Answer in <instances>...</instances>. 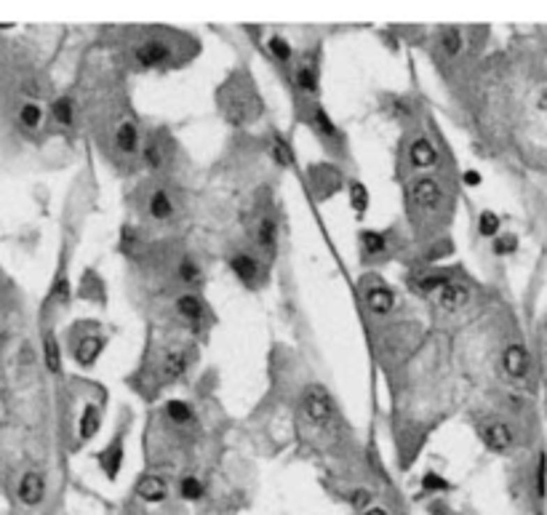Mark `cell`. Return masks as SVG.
Instances as JSON below:
<instances>
[{"label": "cell", "mask_w": 547, "mask_h": 515, "mask_svg": "<svg viewBox=\"0 0 547 515\" xmlns=\"http://www.w3.org/2000/svg\"><path fill=\"white\" fill-rule=\"evenodd\" d=\"M51 112H54V121L61 123V126H70L73 123V115H75V110H73V99L70 96H61L54 102L51 107Z\"/></svg>", "instance_id": "cell-33"}, {"label": "cell", "mask_w": 547, "mask_h": 515, "mask_svg": "<svg viewBox=\"0 0 547 515\" xmlns=\"http://www.w3.org/2000/svg\"><path fill=\"white\" fill-rule=\"evenodd\" d=\"M518 248V238L516 235H500L497 241H494V251L500 254V257H507V254H513Z\"/></svg>", "instance_id": "cell-38"}, {"label": "cell", "mask_w": 547, "mask_h": 515, "mask_svg": "<svg viewBox=\"0 0 547 515\" xmlns=\"http://www.w3.org/2000/svg\"><path fill=\"white\" fill-rule=\"evenodd\" d=\"M43 497H46V481H43V475L40 472H24L22 481H19V500H22V505L35 507V505L43 502Z\"/></svg>", "instance_id": "cell-18"}, {"label": "cell", "mask_w": 547, "mask_h": 515, "mask_svg": "<svg viewBox=\"0 0 547 515\" xmlns=\"http://www.w3.org/2000/svg\"><path fill=\"white\" fill-rule=\"evenodd\" d=\"M193 364V355L187 345H168L163 352H160V361H158V374L163 382H177L187 374V368Z\"/></svg>", "instance_id": "cell-9"}, {"label": "cell", "mask_w": 547, "mask_h": 515, "mask_svg": "<svg viewBox=\"0 0 547 515\" xmlns=\"http://www.w3.org/2000/svg\"><path fill=\"white\" fill-rule=\"evenodd\" d=\"M134 494H137L142 502H147V505H158V502H163L168 497V484L163 475H142L134 486Z\"/></svg>", "instance_id": "cell-16"}, {"label": "cell", "mask_w": 547, "mask_h": 515, "mask_svg": "<svg viewBox=\"0 0 547 515\" xmlns=\"http://www.w3.org/2000/svg\"><path fill=\"white\" fill-rule=\"evenodd\" d=\"M350 203H352V209L358 214H364L368 209V190H366V184L361 182L350 184Z\"/></svg>", "instance_id": "cell-35"}, {"label": "cell", "mask_w": 547, "mask_h": 515, "mask_svg": "<svg viewBox=\"0 0 547 515\" xmlns=\"http://www.w3.org/2000/svg\"><path fill=\"white\" fill-rule=\"evenodd\" d=\"M478 232H481L484 238H494V235L500 232V216L494 211H484L481 214V219H478Z\"/></svg>", "instance_id": "cell-36"}, {"label": "cell", "mask_w": 547, "mask_h": 515, "mask_svg": "<svg viewBox=\"0 0 547 515\" xmlns=\"http://www.w3.org/2000/svg\"><path fill=\"white\" fill-rule=\"evenodd\" d=\"M446 190L443 182L433 174L414 177L406 187V214H409L411 227L417 232L435 227L441 222L443 209H446Z\"/></svg>", "instance_id": "cell-1"}, {"label": "cell", "mask_w": 547, "mask_h": 515, "mask_svg": "<svg viewBox=\"0 0 547 515\" xmlns=\"http://www.w3.org/2000/svg\"><path fill=\"white\" fill-rule=\"evenodd\" d=\"M435 302L441 304L443 310H462L465 304L470 302V288L459 281H449L446 286L435 294Z\"/></svg>", "instance_id": "cell-20"}, {"label": "cell", "mask_w": 547, "mask_h": 515, "mask_svg": "<svg viewBox=\"0 0 547 515\" xmlns=\"http://www.w3.org/2000/svg\"><path fill=\"white\" fill-rule=\"evenodd\" d=\"M438 48H443L449 57H456L465 48V35H462V30L446 27V30L438 32Z\"/></svg>", "instance_id": "cell-27"}, {"label": "cell", "mask_w": 547, "mask_h": 515, "mask_svg": "<svg viewBox=\"0 0 547 515\" xmlns=\"http://www.w3.org/2000/svg\"><path fill=\"white\" fill-rule=\"evenodd\" d=\"M251 241L264 259H275L278 254V219L273 211H259L251 222Z\"/></svg>", "instance_id": "cell-6"}, {"label": "cell", "mask_w": 547, "mask_h": 515, "mask_svg": "<svg viewBox=\"0 0 547 515\" xmlns=\"http://www.w3.org/2000/svg\"><path fill=\"white\" fill-rule=\"evenodd\" d=\"M200 278H203V275H200L198 262L193 257H184L182 262H179V281L187 283V286H198Z\"/></svg>", "instance_id": "cell-32"}, {"label": "cell", "mask_w": 547, "mask_h": 515, "mask_svg": "<svg viewBox=\"0 0 547 515\" xmlns=\"http://www.w3.org/2000/svg\"><path fill=\"white\" fill-rule=\"evenodd\" d=\"M449 283V278H443V275H435V273H427V275H419V278H414V286L419 288L422 294L427 297H435L443 286Z\"/></svg>", "instance_id": "cell-30"}, {"label": "cell", "mask_w": 547, "mask_h": 515, "mask_svg": "<svg viewBox=\"0 0 547 515\" xmlns=\"http://www.w3.org/2000/svg\"><path fill=\"white\" fill-rule=\"evenodd\" d=\"M425 488H449V484L441 481L435 472H430V475H425Z\"/></svg>", "instance_id": "cell-41"}, {"label": "cell", "mask_w": 547, "mask_h": 515, "mask_svg": "<svg viewBox=\"0 0 547 515\" xmlns=\"http://www.w3.org/2000/svg\"><path fill=\"white\" fill-rule=\"evenodd\" d=\"M230 270L246 286H259L264 281V262L259 259V254H251V251H235L230 257Z\"/></svg>", "instance_id": "cell-12"}, {"label": "cell", "mask_w": 547, "mask_h": 515, "mask_svg": "<svg viewBox=\"0 0 547 515\" xmlns=\"http://www.w3.org/2000/svg\"><path fill=\"white\" fill-rule=\"evenodd\" d=\"M40 118H43V110L38 105H32V102L22 105V110H19V121L24 123L27 128H38V126H40Z\"/></svg>", "instance_id": "cell-37"}, {"label": "cell", "mask_w": 547, "mask_h": 515, "mask_svg": "<svg viewBox=\"0 0 547 515\" xmlns=\"http://www.w3.org/2000/svg\"><path fill=\"white\" fill-rule=\"evenodd\" d=\"M409 163L414 168H433L438 163V147L427 137H417L409 144Z\"/></svg>", "instance_id": "cell-19"}, {"label": "cell", "mask_w": 547, "mask_h": 515, "mask_svg": "<svg viewBox=\"0 0 547 515\" xmlns=\"http://www.w3.org/2000/svg\"><path fill=\"white\" fill-rule=\"evenodd\" d=\"M222 110L232 126H243L248 121H257L262 102H259L257 86L246 75H235L227 86L222 89Z\"/></svg>", "instance_id": "cell-2"}, {"label": "cell", "mask_w": 547, "mask_h": 515, "mask_svg": "<svg viewBox=\"0 0 547 515\" xmlns=\"http://www.w3.org/2000/svg\"><path fill=\"white\" fill-rule=\"evenodd\" d=\"M270 158H273L278 166H286V168H289L291 163H294V158H291L289 142L280 137L278 131H273V134H270Z\"/></svg>", "instance_id": "cell-28"}, {"label": "cell", "mask_w": 547, "mask_h": 515, "mask_svg": "<svg viewBox=\"0 0 547 515\" xmlns=\"http://www.w3.org/2000/svg\"><path fill=\"white\" fill-rule=\"evenodd\" d=\"M147 214L155 222H171L177 216V197L168 187H155L147 195Z\"/></svg>", "instance_id": "cell-15"}, {"label": "cell", "mask_w": 547, "mask_h": 515, "mask_svg": "<svg viewBox=\"0 0 547 515\" xmlns=\"http://www.w3.org/2000/svg\"><path fill=\"white\" fill-rule=\"evenodd\" d=\"M500 366L510 382H526L529 374H532V355L520 342H510L502 350Z\"/></svg>", "instance_id": "cell-7"}, {"label": "cell", "mask_w": 547, "mask_h": 515, "mask_svg": "<svg viewBox=\"0 0 547 515\" xmlns=\"http://www.w3.org/2000/svg\"><path fill=\"white\" fill-rule=\"evenodd\" d=\"M364 302L374 315H390L396 310V291L390 286H384V281L380 278H366L364 281Z\"/></svg>", "instance_id": "cell-10"}, {"label": "cell", "mask_w": 547, "mask_h": 515, "mask_svg": "<svg viewBox=\"0 0 547 515\" xmlns=\"http://www.w3.org/2000/svg\"><path fill=\"white\" fill-rule=\"evenodd\" d=\"M387 251H390V241L384 232H374V230L361 232V254L366 262H377V259L387 257Z\"/></svg>", "instance_id": "cell-22"}, {"label": "cell", "mask_w": 547, "mask_h": 515, "mask_svg": "<svg viewBox=\"0 0 547 515\" xmlns=\"http://www.w3.org/2000/svg\"><path fill=\"white\" fill-rule=\"evenodd\" d=\"M364 515H390V513H387V507H368Z\"/></svg>", "instance_id": "cell-44"}, {"label": "cell", "mask_w": 547, "mask_h": 515, "mask_svg": "<svg viewBox=\"0 0 547 515\" xmlns=\"http://www.w3.org/2000/svg\"><path fill=\"white\" fill-rule=\"evenodd\" d=\"M302 110H304V121H307V126L315 131V137L323 142V147L345 158L347 142H345V134L339 131V126L331 121V115H329L318 102H302Z\"/></svg>", "instance_id": "cell-3"}, {"label": "cell", "mask_w": 547, "mask_h": 515, "mask_svg": "<svg viewBox=\"0 0 547 515\" xmlns=\"http://www.w3.org/2000/svg\"><path fill=\"white\" fill-rule=\"evenodd\" d=\"M43 352H46V366L51 374H59L61 371V355H59V342L54 334H46L43 339Z\"/></svg>", "instance_id": "cell-31"}, {"label": "cell", "mask_w": 547, "mask_h": 515, "mask_svg": "<svg viewBox=\"0 0 547 515\" xmlns=\"http://www.w3.org/2000/svg\"><path fill=\"white\" fill-rule=\"evenodd\" d=\"M368 502H371V491H366V488H358V491H352V505H355V507H361V510H368Z\"/></svg>", "instance_id": "cell-40"}, {"label": "cell", "mask_w": 547, "mask_h": 515, "mask_svg": "<svg viewBox=\"0 0 547 515\" xmlns=\"http://www.w3.org/2000/svg\"><path fill=\"white\" fill-rule=\"evenodd\" d=\"M99 427H102V411H99V406L89 403L83 409V417H80V438L91 440L99 433Z\"/></svg>", "instance_id": "cell-26"}, {"label": "cell", "mask_w": 547, "mask_h": 515, "mask_svg": "<svg viewBox=\"0 0 547 515\" xmlns=\"http://www.w3.org/2000/svg\"><path fill=\"white\" fill-rule=\"evenodd\" d=\"M465 182H467V184H481V174H478V171H465Z\"/></svg>", "instance_id": "cell-43"}, {"label": "cell", "mask_w": 547, "mask_h": 515, "mask_svg": "<svg viewBox=\"0 0 547 515\" xmlns=\"http://www.w3.org/2000/svg\"><path fill=\"white\" fill-rule=\"evenodd\" d=\"M163 414H166L168 422L179 424V427H184V424H190L195 419V409L187 401H168L166 406H163Z\"/></svg>", "instance_id": "cell-25"}, {"label": "cell", "mask_w": 547, "mask_h": 515, "mask_svg": "<svg viewBox=\"0 0 547 515\" xmlns=\"http://www.w3.org/2000/svg\"><path fill=\"white\" fill-rule=\"evenodd\" d=\"M545 475H547V459L545 454L539 456V462H537V497L542 500L545 497Z\"/></svg>", "instance_id": "cell-39"}, {"label": "cell", "mask_w": 547, "mask_h": 515, "mask_svg": "<svg viewBox=\"0 0 547 515\" xmlns=\"http://www.w3.org/2000/svg\"><path fill=\"white\" fill-rule=\"evenodd\" d=\"M481 440L488 451L494 454H507L513 446H516V433L513 427L504 422V419H486L481 424Z\"/></svg>", "instance_id": "cell-11"}, {"label": "cell", "mask_w": 547, "mask_h": 515, "mask_svg": "<svg viewBox=\"0 0 547 515\" xmlns=\"http://www.w3.org/2000/svg\"><path fill=\"white\" fill-rule=\"evenodd\" d=\"M123 454H126V449H123V435H115L112 443H110L105 451L99 454V465H102V470L107 472V478H110V481H115V478H118L121 465H123Z\"/></svg>", "instance_id": "cell-23"}, {"label": "cell", "mask_w": 547, "mask_h": 515, "mask_svg": "<svg viewBox=\"0 0 547 515\" xmlns=\"http://www.w3.org/2000/svg\"><path fill=\"white\" fill-rule=\"evenodd\" d=\"M131 57L142 70H168L177 61V46L163 35H150L131 48Z\"/></svg>", "instance_id": "cell-4"}, {"label": "cell", "mask_w": 547, "mask_h": 515, "mask_svg": "<svg viewBox=\"0 0 547 515\" xmlns=\"http://www.w3.org/2000/svg\"><path fill=\"white\" fill-rule=\"evenodd\" d=\"M112 142H115V150L121 152L123 158H134V155H142V131L134 121H121L115 126V134H112Z\"/></svg>", "instance_id": "cell-14"}, {"label": "cell", "mask_w": 547, "mask_h": 515, "mask_svg": "<svg viewBox=\"0 0 547 515\" xmlns=\"http://www.w3.org/2000/svg\"><path fill=\"white\" fill-rule=\"evenodd\" d=\"M177 313H179V318H182L184 323L198 326V323H203V318H206V302L200 299L198 294L187 291V294H182V297L177 299Z\"/></svg>", "instance_id": "cell-21"}, {"label": "cell", "mask_w": 547, "mask_h": 515, "mask_svg": "<svg viewBox=\"0 0 547 515\" xmlns=\"http://www.w3.org/2000/svg\"><path fill=\"white\" fill-rule=\"evenodd\" d=\"M102 350H105V339L102 336H86L75 348V361L80 366H93L96 358L102 355Z\"/></svg>", "instance_id": "cell-24"}, {"label": "cell", "mask_w": 547, "mask_h": 515, "mask_svg": "<svg viewBox=\"0 0 547 515\" xmlns=\"http://www.w3.org/2000/svg\"><path fill=\"white\" fill-rule=\"evenodd\" d=\"M302 414H304V419L313 424V427H318V430H326V427L336 419L334 398L329 395V390H326L323 385H310V387H304Z\"/></svg>", "instance_id": "cell-5"}, {"label": "cell", "mask_w": 547, "mask_h": 515, "mask_svg": "<svg viewBox=\"0 0 547 515\" xmlns=\"http://www.w3.org/2000/svg\"><path fill=\"white\" fill-rule=\"evenodd\" d=\"M168 158H171L168 155V144L160 134H152V137L144 139V144H142V161H144V166L152 168V171H160L168 163Z\"/></svg>", "instance_id": "cell-17"}, {"label": "cell", "mask_w": 547, "mask_h": 515, "mask_svg": "<svg viewBox=\"0 0 547 515\" xmlns=\"http://www.w3.org/2000/svg\"><path fill=\"white\" fill-rule=\"evenodd\" d=\"M289 75L294 91L302 96V102H315V96H318V64H315V59L304 57L302 61L289 67Z\"/></svg>", "instance_id": "cell-8"}, {"label": "cell", "mask_w": 547, "mask_h": 515, "mask_svg": "<svg viewBox=\"0 0 547 515\" xmlns=\"http://www.w3.org/2000/svg\"><path fill=\"white\" fill-rule=\"evenodd\" d=\"M179 494H182V500L187 502H195L203 497V484H200L195 475H184L182 481H179Z\"/></svg>", "instance_id": "cell-34"}, {"label": "cell", "mask_w": 547, "mask_h": 515, "mask_svg": "<svg viewBox=\"0 0 547 515\" xmlns=\"http://www.w3.org/2000/svg\"><path fill=\"white\" fill-rule=\"evenodd\" d=\"M537 110H539V112H547V86L537 94Z\"/></svg>", "instance_id": "cell-42"}, {"label": "cell", "mask_w": 547, "mask_h": 515, "mask_svg": "<svg viewBox=\"0 0 547 515\" xmlns=\"http://www.w3.org/2000/svg\"><path fill=\"white\" fill-rule=\"evenodd\" d=\"M310 184H313L315 197L326 200V197H331L342 187V171L334 166H326V163L310 166Z\"/></svg>", "instance_id": "cell-13"}, {"label": "cell", "mask_w": 547, "mask_h": 515, "mask_svg": "<svg viewBox=\"0 0 547 515\" xmlns=\"http://www.w3.org/2000/svg\"><path fill=\"white\" fill-rule=\"evenodd\" d=\"M267 51H270V57L275 61H280V64H286L289 67L291 61H294V48L286 38H280V35H273L270 40H267Z\"/></svg>", "instance_id": "cell-29"}]
</instances>
